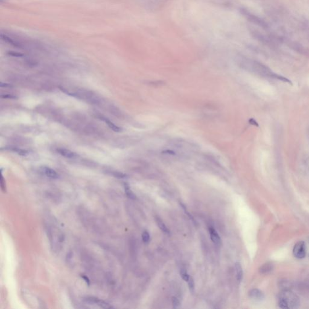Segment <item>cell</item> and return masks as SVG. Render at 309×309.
Instances as JSON below:
<instances>
[{
    "mask_svg": "<svg viewBox=\"0 0 309 309\" xmlns=\"http://www.w3.org/2000/svg\"><path fill=\"white\" fill-rule=\"evenodd\" d=\"M238 59V62L240 66L248 71H251L255 74L261 76L270 77V78L290 83V81L287 79L272 72L268 67L263 63L243 57H239Z\"/></svg>",
    "mask_w": 309,
    "mask_h": 309,
    "instance_id": "1",
    "label": "cell"
},
{
    "mask_svg": "<svg viewBox=\"0 0 309 309\" xmlns=\"http://www.w3.org/2000/svg\"><path fill=\"white\" fill-rule=\"evenodd\" d=\"M279 307L281 308H296L300 306L298 296L289 290H284L278 295Z\"/></svg>",
    "mask_w": 309,
    "mask_h": 309,
    "instance_id": "2",
    "label": "cell"
},
{
    "mask_svg": "<svg viewBox=\"0 0 309 309\" xmlns=\"http://www.w3.org/2000/svg\"><path fill=\"white\" fill-rule=\"evenodd\" d=\"M240 12L249 22H251L254 24H256L263 28L267 27V23L264 21H263L262 19H261L258 16L251 13L250 11H248V10L244 8H241L240 9Z\"/></svg>",
    "mask_w": 309,
    "mask_h": 309,
    "instance_id": "3",
    "label": "cell"
},
{
    "mask_svg": "<svg viewBox=\"0 0 309 309\" xmlns=\"http://www.w3.org/2000/svg\"><path fill=\"white\" fill-rule=\"evenodd\" d=\"M293 254L297 258H304L306 255V243L303 241H299L295 245L293 249Z\"/></svg>",
    "mask_w": 309,
    "mask_h": 309,
    "instance_id": "4",
    "label": "cell"
},
{
    "mask_svg": "<svg viewBox=\"0 0 309 309\" xmlns=\"http://www.w3.org/2000/svg\"><path fill=\"white\" fill-rule=\"evenodd\" d=\"M86 301L91 302V303H94L96 305L100 306V307H102L104 308H112V306H111L108 302H106L102 300H100L96 298H88L86 299Z\"/></svg>",
    "mask_w": 309,
    "mask_h": 309,
    "instance_id": "5",
    "label": "cell"
},
{
    "mask_svg": "<svg viewBox=\"0 0 309 309\" xmlns=\"http://www.w3.org/2000/svg\"><path fill=\"white\" fill-rule=\"evenodd\" d=\"M249 296L251 298L255 300H262L264 299V296L263 293L258 289H252L249 292Z\"/></svg>",
    "mask_w": 309,
    "mask_h": 309,
    "instance_id": "6",
    "label": "cell"
},
{
    "mask_svg": "<svg viewBox=\"0 0 309 309\" xmlns=\"http://www.w3.org/2000/svg\"><path fill=\"white\" fill-rule=\"evenodd\" d=\"M42 171L49 177L52 178V179H57L59 177V175L57 172L50 167H43L41 168Z\"/></svg>",
    "mask_w": 309,
    "mask_h": 309,
    "instance_id": "7",
    "label": "cell"
},
{
    "mask_svg": "<svg viewBox=\"0 0 309 309\" xmlns=\"http://www.w3.org/2000/svg\"><path fill=\"white\" fill-rule=\"evenodd\" d=\"M57 152L62 157L68 158H73L77 156V154L69 149L63 148H60L57 149Z\"/></svg>",
    "mask_w": 309,
    "mask_h": 309,
    "instance_id": "8",
    "label": "cell"
},
{
    "mask_svg": "<svg viewBox=\"0 0 309 309\" xmlns=\"http://www.w3.org/2000/svg\"><path fill=\"white\" fill-rule=\"evenodd\" d=\"M209 231L211 236V239L213 242V243L216 245H221L222 243V240L216 231L215 229L211 228L209 229Z\"/></svg>",
    "mask_w": 309,
    "mask_h": 309,
    "instance_id": "9",
    "label": "cell"
},
{
    "mask_svg": "<svg viewBox=\"0 0 309 309\" xmlns=\"http://www.w3.org/2000/svg\"><path fill=\"white\" fill-rule=\"evenodd\" d=\"M156 221H157V224L158 225L159 228L161 229V231H163V233H164L165 234H167V235L170 234V232L169 229H168V228L167 227H166L165 225L163 223V222L161 221V219H160L158 217H156Z\"/></svg>",
    "mask_w": 309,
    "mask_h": 309,
    "instance_id": "10",
    "label": "cell"
},
{
    "mask_svg": "<svg viewBox=\"0 0 309 309\" xmlns=\"http://www.w3.org/2000/svg\"><path fill=\"white\" fill-rule=\"evenodd\" d=\"M235 268L236 270V274H237V279L239 281H241L243 278V270L242 267L241 266V264L237 262L235 264Z\"/></svg>",
    "mask_w": 309,
    "mask_h": 309,
    "instance_id": "11",
    "label": "cell"
},
{
    "mask_svg": "<svg viewBox=\"0 0 309 309\" xmlns=\"http://www.w3.org/2000/svg\"><path fill=\"white\" fill-rule=\"evenodd\" d=\"M104 120H105V123H106L107 124H108V126L109 127V128H110L111 129H112V130H113V131H114V132H121V130H122V129H121V128L118 127V126L115 125V124L114 123L112 122V121H110L109 120L107 119V118H105Z\"/></svg>",
    "mask_w": 309,
    "mask_h": 309,
    "instance_id": "12",
    "label": "cell"
},
{
    "mask_svg": "<svg viewBox=\"0 0 309 309\" xmlns=\"http://www.w3.org/2000/svg\"><path fill=\"white\" fill-rule=\"evenodd\" d=\"M273 269V265L271 263H267L261 266L260 269V272L261 274H267L270 272Z\"/></svg>",
    "mask_w": 309,
    "mask_h": 309,
    "instance_id": "13",
    "label": "cell"
},
{
    "mask_svg": "<svg viewBox=\"0 0 309 309\" xmlns=\"http://www.w3.org/2000/svg\"><path fill=\"white\" fill-rule=\"evenodd\" d=\"M124 190H125V193H126V194L127 195V196L129 198L131 199H135L136 196L133 193V192L132 191V190H130V188L129 187V186L126 183L124 184Z\"/></svg>",
    "mask_w": 309,
    "mask_h": 309,
    "instance_id": "14",
    "label": "cell"
},
{
    "mask_svg": "<svg viewBox=\"0 0 309 309\" xmlns=\"http://www.w3.org/2000/svg\"><path fill=\"white\" fill-rule=\"evenodd\" d=\"M142 239L144 243H147L150 240V235L147 231H145L142 234Z\"/></svg>",
    "mask_w": 309,
    "mask_h": 309,
    "instance_id": "15",
    "label": "cell"
},
{
    "mask_svg": "<svg viewBox=\"0 0 309 309\" xmlns=\"http://www.w3.org/2000/svg\"><path fill=\"white\" fill-rule=\"evenodd\" d=\"M187 282H188V287H189L190 290L192 291V292H193V291H194V282L193 278L192 277L190 276V278H189Z\"/></svg>",
    "mask_w": 309,
    "mask_h": 309,
    "instance_id": "16",
    "label": "cell"
},
{
    "mask_svg": "<svg viewBox=\"0 0 309 309\" xmlns=\"http://www.w3.org/2000/svg\"><path fill=\"white\" fill-rule=\"evenodd\" d=\"M181 277H182V278H183V280H184V281H188V279H189V278H190V276H189V275L187 274L186 270H182V271H181Z\"/></svg>",
    "mask_w": 309,
    "mask_h": 309,
    "instance_id": "17",
    "label": "cell"
},
{
    "mask_svg": "<svg viewBox=\"0 0 309 309\" xmlns=\"http://www.w3.org/2000/svg\"><path fill=\"white\" fill-rule=\"evenodd\" d=\"M172 303H173V306L175 308H178L180 306V302L176 297L172 298Z\"/></svg>",
    "mask_w": 309,
    "mask_h": 309,
    "instance_id": "18",
    "label": "cell"
},
{
    "mask_svg": "<svg viewBox=\"0 0 309 309\" xmlns=\"http://www.w3.org/2000/svg\"><path fill=\"white\" fill-rule=\"evenodd\" d=\"M112 175H114L115 177H117L118 178H124L127 176L126 175L120 173V172H118V171H113L112 173Z\"/></svg>",
    "mask_w": 309,
    "mask_h": 309,
    "instance_id": "19",
    "label": "cell"
},
{
    "mask_svg": "<svg viewBox=\"0 0 309 309\" xmlns=\"http://www.w3.org/2000/svg\"><path fill=\"white\" fill-rule=\"evenodd\" d=\"M15 152L18 153L19 154H20V155H23V156H25L26 154L28 153V152L26 150H23V149H21V148H14L13 150Z\"/></svg>",
    "mask_w": 309,
    "mask_h": 309,
    "instance_id": "20",
    "label": "cell"
},
{
    "mask_svg": "<svg viewBox=\"0 0 309 309\" xmlns=\"http://www.w3.org/2000/svg\"><path fill=\"white\" fill-rule=\"evenodd\" d=\"M1 98L5 99H17V97L11 94H4V95H1Z\"/></svg>",
    "mask_w": 309,
    "mask_h": 309,
    "instance_id": "21",
    "label": "cell"
},
{
    "mask_svg": "<svg viewBox=\"0 0 309 309\" xmlns=\"http://www.w3.org/2000/svg\"><path fill=\"white\" fill-rule=\"evenodd\" d=\"M8 54L10 56H15V57H22V56H23V55L21 54V53H16V52H14V51H10V52L8 53Z\"/></svg>",
    "mask_w": 309,
    "mask_h": 309,
    "instance_id": "22",
    "label": "cell"
},
{
    "mask_svg": "<svg viewBox=\"0 0 309 309\" xmlns=\"http://www.w3.org/2000/svg\"><path fill=\"white\" fill-rule=\"evenodd\" d=\"M1 187L2 190H3V192H5V181L4 180V178L3 176L1 177Z\"/></svg>",
    "mask_w": 309,
    "mask_h": 309,
    "instance_id": "23",
    "label": "cell"
},
{
    "mask_svg": "<svg viewBox=\"0 0 309 309\" xmlns=\"http://www.w3.org/2000/svg\"><path fill=\"white\" fill-rule=\"evenodd\" d=\"M163 82L162 81H158V82H150V84H152V85H155V86H159V85H162V84H163Z\"/></svg>",
    "mask_w": 309,
    "mask_h": 309,
    "instance_id": "24",
    "label": "cell"
},
{
    "mask_svg": "<svg viewBox=\"0 0 309 309\" xmlns=\"http://www.w3.org/2000/svg\"><path fill=\"white\" fill-rule=\"evenodd\" d=\"M0 86H1V88H7V87H12V86H11V85L10 84H5V83H3V82H1L0 83Z\"/></svg>",
    "mask_w": 309,
    "mask_h": 309,
    "instance_id": "25",
    "label": "cell"
},
{
    "mask_svg": "<svg viewBox=\"0 0 309 309\" xmlns=\"http://www.w3.org/2000/svg\"><path fill=\"white\" fill-rule=\"evenodd\" d=\"M82 278L83 279H84L85 281H86V283L88 284V285H90V280H89V278H88V277H86L85 276V275H83V276H82Z\"/></svg>",
    "mask_w": 309,
    "mask_h": 309,
    "instance_id": "26",
    "label": "cell"
},
{
    "mask_svg": "<svg viewBox=\"0 0 309 309\" xmlns=\"http://www.w3.org/2000/svg\"><path fill=\"white\" fill-rule=\"evenodd\" d=\"M249 123H250L251 124H253V125H255V126H258V124H257V123L256 122V121L254 120V119H252H252L249 120Z\"/></svg>",
    "mask_w": 309,
    "mask_h": 309,
    "instance_id": "27",
    "label": "cell"
}]
</instances>
